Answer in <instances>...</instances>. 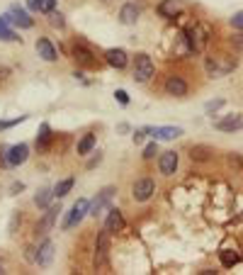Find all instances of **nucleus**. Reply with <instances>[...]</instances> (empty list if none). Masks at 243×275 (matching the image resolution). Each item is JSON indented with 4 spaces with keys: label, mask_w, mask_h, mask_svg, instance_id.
I'll list each match as a JSON object with an SVG mask.
<instances>
[{
    "label": "nucleus",
    "mask_w": 243,
    "mask_h": 275,
    "mask_svg": "<svg viewBox=\"0 0 243 275\" xmlns=\"http://www.w3.org/2000/svg\"><path fill=\"white\" fill-rule=\"evenodd\" d=\"M105 61L112 68H124L129 63V59H127V51L124 49H109V51H105Z\"/></svg>",
    "instance_id": "16"
},
{
    "label": "nucleus",
    "mask_w": 243,
    "mask_h": 275,
    "mask_svg": "<svg viewBox=\"0 0 243 275\" xmlns=\"http://www.w3.org/2000/svg\"><path fill=\"white\" fill-rule=\"evenodd\" d=\"M49 22H51V25H54V27H59V29H61V27H63V25H66V20H63V15H61V13H56V10H51V13H49Z\"/></svg>",
    "instance_id": "29"
},
{
    "label": "nucleus",
    "mask_w": 243,
    "mask_h": 275,
    "mask_svg": "<svg viewBox=\"0 0 243 275\" xmlns=\"http://www.w3.org/2000/svg\"><path fill=\"white\" fill-rule=\"evenodd\" d=\"M0 166H5V168L10 166V161H8V149H5V146H0Z\"/></svg>",
    "instance_id": "36"
},
{
    "label": "nucleus",
    "mask_w": 243,
    "mask_h": 275,
    "mask_svg": "<svg viewBox=\"0 0 243 275\" xmlns=\"http://www.w3.org/2000/svg\"><path fill=\"white\" fill-rule=\"evenodd\" d=\"M73 183H75L73 178H66V180L56 183V185H54V198H59V200H61V198H66V195L73 190Z\"/></svg>",
    "instance_id": "23"
},
{
    "label": "nucleus",
    "mask_w": 243,
    "mask_h": 275,
    "mask_svg": "<svg viewBox=\"0 0 243 275\" xmlns=\"http://www.w3.org/2000/svg\"><path fill=\"white\" fill-rule=\"evenodd\" d=\"M107 258H109V231L105 229L100 237H97V244H95V270H107Z\"/></svg>",
    "instance_id": "3"
},
{
    "label": "nucleus",
    "mask_w": 243,
    "mask_h": 275,
    "mask_svg": "<svg viewBox=\"0 0 243 275\" xmlns=\"http://www.w3.org/2000/svg\"><path fill=\"white\" fill-rule=\"evenodd\" d=\"M10 15H12V25L22 27V29H29V27H34V20L29 17L27 10H22L20 5H12L10 8Z\"/></svg>",
    "instance_id": "11"
},
{
    "label": "nucleus",
    "mask_w": 243,
    "mask_h": 275,
    "mask_svg": "<svg viewBox=\"0 0 243 275\" xmlns=\"http://www.w3.org/2000/svg\"><path fill=\"white\" fill-rule=\"evenodd\" d=\"M42 5H44V0H27V8L32 13H42Z\"/></svg>",
    "instance_id": "33"
},
{
    "label": "nucleus",
    "mask_w": 243,
    "mask_h": 275,
    "mask_svg": "<svg viewBox=\"0 0 243 275\" xmlns=\"http://www.w3.org/2000/svg\"><path fill=\"white\" fill-rule=\"evenodd\" d=\"M185 39H187V44H190V51H192V54H199V51H205V47H207V29L202 25H192L185 32Z\"/></svg>",
    "instance_id": "4"
},
{
    "label": "nucleus",
    "mask_w": 243,
    "mask_h": 275,
    "mask_svg": "<svg viewBox=\"0 0 243 275\" xmlns=\"http://www.w3.org/2000/svg\"><path fill=\"white\" fill-rule=\"evenodd\" d=\"M114 98H117L122 105H129V95H127V90H117V93H114Z\"/></svg>",
    "instance_id": "35"
},
{
    "label": "nucleus",
    "mask_w": 243,
    "mask_h": 275,
    "mask_svg": "<svg viewBox=\"0 0 243 275\" xmlns=\"http://www.w3.org/2000/svg\"><path fill=\"white\" fill-rule=\"evenodd\" d=\"M231 27H236V29H241L243 32V13H236L231 17Z\"/></svg>",
    "instance_id": "34"
},
{
    "label": "nucleus",
    "mask_w": 243,
    "mask_h": 275,
    "mask_svg": "<svg viewBox=\"0 0 243 275\" xmlns=\"http://www.w3.org/2000/svg\"><path fill=\"white\" fill-rule=\"evenodd\" d=\"M221 105H224V100H221V98H219V100H209L205 105V110H207V114H212V112H217L219 107H221Z\"/></svg>",
    "instance_id": "31"
},
{
    "label": "nucleus",
    "mask_w": 243,
    "mask_h": 275,
    "mask_svg": "<svg viewBox=\"0 0 243 275\" xmlns=\"http://www.w3.org/2000/svg\"><path fill=\"white\" fill-rule=\"evenodd\" d=\"M36 54L44 59V61H56L59 56H56V47L49 42V39H39L36 42Z\"/></svg>",
    "instance_id": "18"
},
{
    "label": "nucleus",
    "mask_w": 243,
    "mask_h": 275,
    "mask_svg": "<svg viewBox=\"0 0 243 275\" xmlns=\"http://www.w3.org/2000/svg\"><path fill=\"white\" fill-rule=\"evenodd\" d=\"M61 207L59 205H54V207H47V214L39 219V224H36V234L39 237H47L49 231H51V226H54V222H56V217H59Z\"/></svg>",
    "instance_id": "9"
},
{
    "label": "nucleus",
    "mask_w": 243,
    "mask_h": 275,
    "mask_svg": "<svg viewBox=\"0 0 243 275\" xmlns=\"http://www.w3.org/2000/svg\"><path fill=\"white\" fill-rule=\"evenodd\" d=\"M166 93L173 95V98H185V95H187V83L182 81L180 75H168V81H166Z\"/></svg>",
    "instance_id": "10"
},
{
    "label": "nucleus",
    "mask_w": 243,
    "mask_h": 275,
    "mask_svg": "<svg viewBox=\"0 0 243 275\" xmlns=\"http://www.w3.org/2000/svg\"><path fill=\"white\" fill-rule=\"evenodd\" d=\"M238 261H241V256L236 251H221V265L224 268H233Z\"/></svg>",
    "instance_id": "27"
},
{
    "label": "nucleus",
    "mask_w": 243,
    "mask_h": 275,
    "mask_svg": "<svg viewBox=\"0 0 243 275\" xmlns=\"http://www.w3.org/2000/svg\"><path fill=\"white\" fill-rule=\"evenodd\" d=\"M27 156H29V146L27 144H15L8 149V161L10 166H20V163L27 161Z\"/></svg>",
    "instance_id": "13"
},
{
    "label": "nucleus",
    "mask_w": 243,
    "mask_h": 275,
    "mask_svg": "<svg viewBox=\"0 0 243 275\" xmlns=\"http://www.w3.org/2000/svg\"><path fill=\"white\" fill-rule=\"evenodd\" d=\"M8 75H10V68L8 66H0V81H5Z\"/></svg>",
    "instance_id": "40"
},
{
    "label": "nucleus",
    "mask_w": 243,
    "mask_h": 275,
    "mask_svg": "<svg viewBox=\"0 0 243 275\" xmlns=\"http://www.w3.org/2000/svg\"><path fill=\"white\" fill-rule=\"evenodd\" d=\"M139 15H141V10L134 3H127V5H122V10H119V22L122 25H136Z\"/></svg>",
    "instance_id": "17"
},
{
    "label": "nucleus",
    "mask_w": 243,
    "mask_h": 275,
    "mask_svg": "<svg viewBox=\"0 0 243 275\" xmlns=\"http://www.w3.org/2000/svg\"><path fill=\"white\" fill-rule=\"evenodd\" d=\"M114 192H117V190L112 188V185H109V188H105V190H100V192H97V198L90 202V217H97V214L102 212V210L109 205V200L114 198Z\"/></svg>",
    "instance_id": "8"
},
{
    "label": "nucleus",
    "mask_w": 243,
    "mask_h": 275,
    "mask_svg": "<svg viewBox=\"0 0 243 275\" xmlns=\"http://www.w3.org/2000/svg\"><path fill=\"white\" fill-rule=\"evenodd\" d=\"M146 134L156 139V141H170V139H178L182 134L180 127H144Z\"/></svg>",
    "instance_id": "7"
},
{
    "label": "nucleus",
    "mask_w": 243,
    "mask_h": 275,
    "mask_svg": "<svg viewBox=\"0 0 243 275\" xmlns=\"http://www.w3.org/2000/svg\"><path fill=\"white\" fill-rule=\"evenodd\" d=\"M93 146H95V134H85V137L78 141V153L85 156V153H90V151H93Z\"/></svg>",
    "instance_id": "26"
},
{
    "label": "nucleus",
    "mask_w": 243,
    "mask_h": 275,
    "mask_svg": "<svg viewBox=\"0 0 243 275\" xmlns=\"http://www.w3.org/2000/svg\"><path fill=\"white\" fill-rule=\"evenodd\" d=\"M51 258H54V244L49 239H44V244L39 246V253H36V263L39 265H49Z\"/></svg>",
    "instance_id": "21"
},
{
    "label": "nucleus",
    "mask_w": 243,
    "mask_h": 275,
    "mask_svg": "<svg viewBox=\"0 0 243 275\" xmlns=\"http://www.w3.org/2000/svg\"><path fill=\"white\" fill-rule=\"evenodd\" d=\"M156 153H158V144L153 141V144H148V146L144 149V159H146V161H151V159H153Z\"/></svg>",
    "instance_id": "30"
},
{
    "label": "nucleus",
    "mask_w": 243,
    "mask_h": 275,
    "mask_svg": "<svg viewBox=\"0 0 243 275\" xmlns=\"http://www.w3.org/2000/svg\"><path fill=\"white\" fill-rule=\"evenodd\" d=\"M85 214H90V202L80 198V200H78V202H75V205L71 207V212H68V217H66V222H63V229H71V226L80 224Z\"/></svg>",
    "instance_id": "6"
},
{
    "label": "nucleus",
    "mask_w": 243,
    "mask_h": 275,
    "mask_svg": "<svg viewBox=\"0 0 243 275\" xmlns=\"http://www.w3.org/2000/svg\"><path fill=\"white\" fill-rule=\"evenodd\" d=\"M73 56H75L80 63H85V66H93V63H95V59H93V51L88 49L83 42H78V44L73 47Z\"/></svg>",
    "instance_id": "20"
},
{
    "label": "nucleus",
    "mask_w": 243,
    "mask_h": 275,
    "mask_svg": "<svg viewBox=\"0 0 243 275\" xmlns=\"http://www.w3.org/2000/svg\"><path fill=\"white\" fill-rule=\"evenodd\" d=\"M144 129H139V132H134V144H141V141H144Z\"/></svg>",
    "instance_id": "38"
},
{
    "label": "nucleus",
    "mask_w": 243,
    "mask_h": 275,
    "mask_svg": "<svg viewBox=\"0 0 243 275\" xmlns=\"http://www.w3.org/2000/svg\"><path fill=\"white\" fill-rule=\"evenodd\" d=\"M153 73H156V66L151 61V56L148 54H139L136 61H134V81L136 83H148Z\"/></svg>",
    "instance_id": "2"
},
{
    "label": "nucleus",
    "mask_w": 243,
    "mask_h": 275,
    "mask_svg": "<svg viewBox=\"0 0 243 275\" xmlns=\"http://www.w3.org/2000/svg\"><path fill=\"white\" fill-rule=\"evenodd\" d=\"M100 161H102V153L97 151V156H95V159H93V161H90V163H88V168H95V166H97V163H100Z\"/></svg>",
    "instance_id": "39"
},
{
    "label": "nucleus",
    "mask_w": 243,
    "mask_h": 275,
    "mask_svg": "<svg viewBox=\"0 0 243 275\" xmlns=\"http://www.w3.org/2000/svg\"><path fill=\"white\" fill-rule=\"evenodd\" d=\"M156 10L160 17H175V15H180V10H182V0H160Z\"/></svg>",
    "instance_id": "14"
},
{
    "label": "nucleus",
    "mask_w": 243,
    "mask_h": 275,
    "mask_svg": "<svg viewBox=\"0 0 243 275\" xmlns=\"http://www.w3.org/2000/svg\"><path fill=\"white\" fill-rule=\"evenodd\" d=\"M0 42H20L17 32H12L10 25L5 20H0Z\"/></svg>",
    "instance_id": "25"
},
{
    "label": "nucleus",
    "mask_w": 243,
    "mask_h": 275,
    "mask_svg": "<svg viewBox=\"0 0 243 275\" xmlns=\"http://www.w3.org/2000/svg\"><path fill=\"white\" fill-rule=\"evenodd\" d=\"M54 5H56V0H44V5H42V13H51L54 10Z\"/></svg>",
    "instance_id": "37"
},
{
    "label": "nucleus",
    "mask_w": 243,
    "mask_h": 275,
    "mask_svg": "<svg viewBox=\"0 0 243 275\" xmlns=\"http://www.w3.org/2000/svg\"><path fill=\"white\" fill-rule=\"evenodd\" d=\"M190 156H192V161H209L212 159V149H207V146H192Z\"/></svg>",
    "instance_id": "28"
},
{
    "label": "nucleus",
    "mask_w": 243,
    "mask_h": 275,
    "mask_svg": "<svg viewBox=\"0 0 243 275\" xmlns=\"http://www.w3.org/2000/svg\"><path fill=\"white\" fill-rule=\"evenodd\" d=\"M51 198H54V190L42 188V190H39V192L34 195V205H36V207H49Z\"/></svg>",
    "instance_id": "24"
},
{
    "label": "nucleus",
    "mask_w": 243,
    "mask_h": 275,
    "mask_svg": "<svg viewBox=\"0 0 243 275\" xmlns=\"http://www.w3.org/2000/svg\"><path fill=\"white\" fill-rule=\"evenodd\" d=\"M158 168L163 175H173L175 168H178V153L175 151H166L160 159H158Z\"/></svg>",
    "instance_id": "12"
},
{
    "label": "nucleus",
    "mask_w": 243,
    "mask_h": 275,
    "mask_svg": "<svg viewBox=\"0 0 243 275\" xmlns=\"http://www.w3.org/2000/svg\"><path fill=\"white\" fill-rule=\"evenodd\" d=\"M27 117L24 114H20V117H15V120H8V122H0V129H8V127H15V125H20V122H24Z\"/></svg>",
    "instance_id": "32"
},
{
    "label": "nucleus",
    "mask_w": 243,
    "mask_h": 275,
    "mask_svg": "<svg viewBox=\"0 0 243 275\" xmlns=\"http://www.w3.org/2000/svg\"><path fill=\"white\" fill-rule=\"evenodd\" d=\"M205 68L212 78H224V75H229L236 68V59H229V56H209Z\"/></svg>",
    "instance_id": "1"
},
{
    "label": "nucleus",
    "mask_w": 243,
    "mask_h": 275,
    "mask_svg": "<svg viewBox=\"0 0 243 275\" xmlns=\"http://www.w3.org/2000/svg\"><path fill=\"white\" fill-rule=\"evenodd\" d=\"M214 127H217L219 132H238V129L243 127V117L241 114H229V117L219 120Z\"/></svg>",
    "instance_id": "15"
},
{
    "label": "nucleus",
    "mask_w": 243,
    "mask_h": 275,
    "mask_svg": "<svg viewBox=\"0 0 243 275\" xmlns=\"http://www.w3.org/2000/svg\"><path fill=\"white\" fill-rule=\"evenodd\" d=\"M49 144H51V129H49V125H42L39 127V134H36V149L47 151Z\"/></svg>",
    "instance_id": "22"
},
{
    "label": "nucleus",
    "mask_w": 243,
    "mask_h": 275,
    "mask_svg": "<svg viewBox=\"0 0 243 275\" xmlns=\"http://www.w3.org/2000/svg\"><path fill=\"white\" fill-rule=\"evenodd\" d=\"M105 229H107L109 234H114V231H122L124 229V217H122V212L119 210H109V214H107V222H105Z\"/></svg>",
    "instance_id": "19"
},
{
    "label": "nucleus",
    "mask_w": 243,
    "mask_h": 275,
    "mask_svg": "<svg viewBox=\"0 0 243 275\" xmlns=\"http://www.w3.org/2000/svg\"><path fill=\"white\" fill-rule=\"evenodd\" d=\"M153 192H156V183L151 178H139L132 188V198L136 202H146L153 198Z\"/></svg>",
    "instance_id": "5"
}]
</instances>
